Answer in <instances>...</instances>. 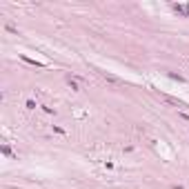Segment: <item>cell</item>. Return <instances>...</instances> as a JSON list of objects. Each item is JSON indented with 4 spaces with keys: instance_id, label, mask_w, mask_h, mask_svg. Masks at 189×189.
<instances>
[{
    "instance_id": "cell-1",
    "label": "cell",
    "mask_w": 189,
    "mask_h": 189,
    "mask_svg": "<svg viewBox=\"0 0 189 189\" xmlns=\"http://www.w3.org/2000/svg\"><path fill=\"white\" fill-rule=\"evenodd\" d=\"M174 11H178V13H185V16H189V7H185V5H174Z\"/></svg>"
},
{
    "instance_id": "cell-2",
    "label": "cell",
    "mask_w": 189,
    "mask_h": 189,
    "mask_svg": "<svg viewBox=\"0 0 189 189\" xmlns=\"http://www.w3.org/2000/svg\"><path fill=\"white\" fill-rule=\"evenodd\" d=\"M22 60H25V62H29V65H36V67H42L38 60H34V58H27V56H22Z\"/></svg>"
},
{
    "instance_id": "cell-3",
    "label": "cell",
    "mask_w": 189,
    "mask_h": 189,
    "mask_svg": "<svg viewBox=\"0 0 189 189\" xmlns=\"http://www.w3.org/2000/svg\"><path fill=\"white\" fill-rule=\"evenodd\" d=\"M67 82H69V87H71V89H76V91H78V82H76V80H74V78H69V80H67Z\"/></svg>"
},
{
    "instance_id": "cell-4",
    "label": "cell",
    "mask_w": 189,
    "mask_h": 189,
    "mask_svg": "<svg viewBox=\"0 0 189 189\" xmlns=\"http://www.w3.org/2000/svg\"><path fill=\"white\" fill-rule=\"evenodd\" d=\"M169 78H171V80H178V82H182V76H178V74H169Z\"/></svg>"
},
{
    "instance_id": "cell-5",
    "label": "cell",
    "mask_w": 189,
    "mask_h": 189,
    "mask_svg": "<svg viewBox=\"0 0 189 189\" xmlns=\"http://www.w3.org/2000/svg\"><path fill=\"white\" fill-rule=\"evenodd\" d=\"M3 154H5V156H11V149H9V145H3Z\"/></svg>"
},
{
    "instance_id": "cell-6",
    "label": "cell",
    "mask_w": 189,
    "mask_h": 189,
    "mask_svg": "<svg viewBox=\"0 0 189 189\" xmlns=\"http://www.w3.org/2000/svg\"><path fill=\"white\" fill-rule=\"evenodd\" d=\"M27 109H36V102L34 100H27Z\"/></svg>"
},
{
    "instance_id": "cell-7",
    "label": "cell",
    "mask_w": 189,
    "mask_h": 189,
    "mask_svg": "<svg viewBox=\"0 0 189 189\" xmlns=\"http://www.w3.org/2000/svg\"><path fill=\"white\" fill-rule=\"evenodd\" d=\"M171 189H185V187H180V185H174V187H171Z\"/></svg>"
}]
</instances>
